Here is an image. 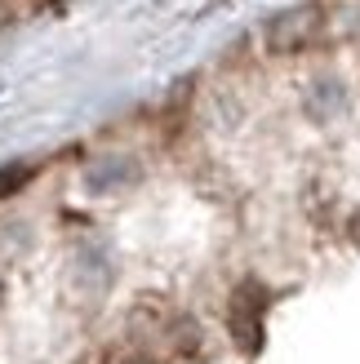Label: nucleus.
Instances as JSON below:
<instances>
[{
    "label": "nucleus",
    "instance_id": "obj_2",
    "mask_svg": "<svg viewBox=\"0 0 360 364\" xmlns=\"http://www.w3.org/2000/svg\"><path fill=\"white\" fill-rule=\"evenodd\" d=\"M263 320H267V294L249 280L231 294V306H227V329H231V338H236V347L245 355L263 351V333H267Z\"/></svg>",
    "mask_w": 360,
    "mask_h": 364
},
{
    "label": "nucleus",
    "instance_id": "obj_1",
    "mask_svg": "<svg viewBox=\"0 0 360 364\" xmlns=\"http://www.w3.org/2000/svg\"><path fill=\"white\" fill-rule=\"evenodd\" d=\"M320 27H325V9L307 0V5H294V9H280L272 23H267V49L272 53H302Z\"/></svg>",
    "mask_w": 360,
    "mask_h": 364
},
{
    "label": "nucleus",
    "instance_id": "obj_4",
    "mask_svg": "<svg viewBox=\"0 0 360 364\" xmlns=\"http://www.w3.org/2000/svg\"><path fill=\"white\" fill-rule=\"evenodd\" d=\"M31 178H36L31 160H5V165H0V200H9L14 191H23Z\"/></svg>",
    "mask_w": 360,
    "mask_h": 364
},
{
    "label": "nucleus",
    "instance_id": "obj_5",
    "mask_svg": "<svg viewBox=\"0 0 360 364\" xmlns=\"http://www.w3.org/2000/svg\"><path fill=\"white\" fill-rule=\"evenodd\" d=\"M9 18H14V0H0V27H5Z\"/></svg>",
    "mask_w": 360,
    "mask_h": 364
},
{
    "label": "nucleus",
    "instance_id": "obj_3",
    "mask_svg": "<svg viewBox=\"0 0 360 364\" xmlns=\"http://www.w3.org/2000/svg\"><path fill=\"white\" fill-rule=\"evenodd\" d=\"M142 178V165L134 156H98L94 165H85V191L89 196H116L125 187H134Z\"/></svg>",
    "mask_w": 360,
    "mask_h": 364
},
{
    "label": "nucleus",
    "instance_id": "obj_7",
    "mask_svg": "<svg viewBox=\"0 0 360 364\" xmlns=\"http://www.w3.org/2000/svg\"><path fill=\"white\" fill-rule=\"evenodd\" d=\"M0 302H5V280H0Z\"/></svg>",
    "mask_w": 360,
    "mask_h": 364
},
{
    "label": "nucleus",
    "instance_id": "obj_6",
    "mask_svg": "<svg viewBox=\"0 0 360 364\" xmlns=\"http://www.w3.org/2000/svg\"><path fill=\"white\" fill-rule=\"evenodd\" d=\"M120 364H156V360H147V355H125Z\"/></svg>",
    "mask_w": 360,
    "mask_h": 364
}]
</instances>
